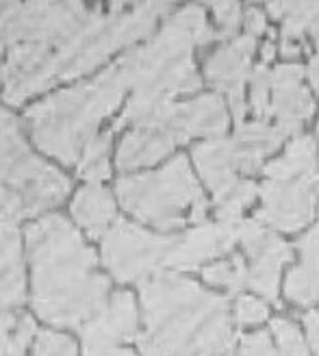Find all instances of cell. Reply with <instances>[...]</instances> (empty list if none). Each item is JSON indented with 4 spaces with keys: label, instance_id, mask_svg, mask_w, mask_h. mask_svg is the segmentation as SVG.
Segmentation results:
<instances>
[{
    "label": "cell",
    "instance_id": "24",
    "mask_svg": "<svg viewBox=\"0 0 319 356\" xmlns=\"http://www.w3.org/2000/svg\"><path fill=\"white\" fill-rule=\"evenodd\" d=\"M202 278L213 287H224L230 293H237L247 284V265L243 257L235 254L230 257V261H220L204 267Z\"/></svg>",
    "mask_w": 319,
    "mask_h": 356
},
{
    "label": "cell",
    "instance_id": "31",
    "mask_svg": "<svg viewBox=\"0 0 319 356\" xmlns=\"http://www.w3.org/2000/svg\"><path fill=\"white\" fill-rule=\"evenodd\" d=\"M237 356H278L268 332H252L247 334L239 346Z\"/></svg>",
    "mask_w": 319,
    "mask_h": 356
},
{
    "label": "cell",
    "instance_id": "12",
    "mask_svg": "<svg viewBox=\"0 0 319 356\" xmlns=\"http://www.w3.org/2000/svg\"><path fill=\"white\" fill-rule=\"evenodd\" d=\"M317 185V174L291 178V181H268L261 189L263 209L254 220L270 224L282 233H295L304 228L315 216Z\"/></svg>",
    "mask_w": 319,
    "mask_h": 356
},
{
    "label": "cell",
    "instance_id": "3",
    "mask_svg": "<svg viewBox=\"0 0 319 356\" xmlns=\"http://www.w3.org/2000/svg\"><path fill=\"white\" fill-rule=\"evenodd\" d=\"M141 309L144 356H222L233 346L228 300L181 274L158 272L141 282Z\"/></svg>",
    "mask_w": 319,
    "mask_h": 356
},
{
    "label": "cell",
    "instance_id": "14",
    "mask_svg": "<svg viewBox=\"0 0 319 356\" xmlns=\"http://www.w3.org/2000/svg\"><path fill=\"white\" fill-rule=\"evenodd\" d=\"M256 46V38L241 35V38L220 46L204 63V74L208 83L222 92L230 104L237 127L243 124L245 113V81L250 74V59Z\"/></svg>",
    "mask_w": 319,
    "mask_h": 356
},
{
    "label": "cell",
    "instance_id": "15",
    "mask_svg": "<svg viewBox=\"0 0 319 356\" xmlns=\"http://www.w3.org/2000/svg\"><path fill=\"white\" fill-rule=\"evenodd\" d=\"M302 76L304 70L297 63L278 65L272 70L270 111L278 122L276 129L285 137L302 131L315 113V102L311 92L302 85Z\"/></svg>",
    "mask_w": 319,
    "mask_h": 356
},
{
    "label": "cell",
    "instance_id": "25",
    "mask_svg": "<svg viewBox=\"0 0 319 356\" xmlns=\"http://www.w3.org/2000/svg\"><path fill=\"white\" fill-rule=\"evenodd\" d=\"M256 195V185L252 181H239V185L228 191L222 200L215 202V216L220 222H239L245 207H250Z\"/></svg>",
    "mask_w": 319,
    "mask_h": 356
},
{
    "label": "cell",
    "instance_id": "8",
    "mask_svg": "<svg viewBox=\"0 0 319 356\" xmlns=\"http://www.w3.org/2000/svg\"><path fill=\"white\" fill-rule=\"evenodd\" d=\"M115 195L129 216L161 233L179 230L187 222L202 224L206 218L204 193L185 154L158 170L117 178Z\"/></svg>",
    "mask_w": 319,
    "mask_h": 356
},
{
    "label": "cell",
    "instance_id": "27",
    "mask_svg": "<svg viewBox=\"0 0 319 356\" xmlns=\"http://www.w3.org/2000/svg\"><path fill=\"white\" fill-rule=\"evenodd\" d=\"M272 332L276 337V343H278L280 352L285 356H311L302 334H300L297 326L291 322V319L276 317L272 322Z\"/></svg>",
    "mask_w": 319,
    "mask_h": 356
},
{
    "label": "cell",
    "instance_id": "36",
    "mask_svg": "<svg viewBox=\"0 0 319 356\" xmlns=\"http://www.w3.org/2000/svg\"><path fill=\"white\" fill-rule=\"evenodd\" d=\"M309 31L313 33V38H315V42H317V52H319V20H315V24H313Z\"/></svg>",
    "mask_w": 319,
    "mask_h": 356
},
{
    "label": "cell",
    "instance_id": "33",
    "mask_svg": "<svg viewBox=\"0 0 319 356\" xmlns=\"http://www.w3.org/2000/svg\"><path fill=\"white\" fill-rule=\"evenodd\" d=\"M304 326H306V332H309V339L319 356V311H311L304 315Z\"/></svg>",
    "mask_w": 319,
    "mask_h": 356
},
{
    "label": "cell",
    "instance_id": "10",
    "mask_svg": "<svg viewBox=\"0 0 319 356\" xmlns=\"http://www.w3.org/2000/svg\"><path fill=\"white\" fill-rule=\"evenodd\" d=\"M174 243V237L154 235L133 222L117 220L102 235V265L117 282H144L163 272Z\"/></svg>",
    "mask_w": 319,
    "mask_h": 356
},
{
    "label": "cell",
    "instance_id": "22",
    "mask_svg": "<svg viewBox=\"0 0 319 356\" xmlns=\"http://www.w3.org/2000/svg\"><path fill=\"white\" fill-rule=\"evenodd\" d=\"M268 11L282 20L285 42H302V33L319 20V3H270Z\"/></svg>",
    "mask_w": 319,
    "mask_h": 356
},
{
    "label": "cell",
    "instance_id": "26",
    "mask_svg": "<svg viewBox=\"0 0 319 356\" xmlns=\"http://www.w3.org/2000/svg\"><path fill=\"white\" fill-rule=\"evenodd\" d=\"M270 94H272V70L261 63L254 70V76H252V87H250V106L254 115L261 122H268L272 118L270 111Z\"/></svg>",
    "mask_w": 319,
    "mask_h": 356
},
{
    "label": "cell",
    "instance_id": "11",
    "mask_svg": "<svg viewBox=\"0 0 319 356\" xmlns=\"http://www.w3.org/2000/svg\"><path fill=\"white\" fill-rule=\"evenodd\" d=\"M137 339V305L131 291H115L81 328L83 356H137L122 346Z\"/></svg>",
    "mask_w": 319,
    "mask_h": 356
},
{
    "label": "cell",
    "instance_id": "20",
    "mask_svg": "<svg viewBox=\"0 0 319 356\" xmlns=\"http://www.w3.org/2000/svg\"><path fill=\"white\" fill-rule=\"evenodd\" d=\"M282 135L276 127L268 122H247V124H239L237 133H235V150H237V159H239V170L245 174L256 172L265 156L272 154L282 141Z\"/></svg>",
    "mask_w": 319,
    "mask_h": 356
},
{
    "label": "cell",
    "instance_id": "9",
    "mask_svg": "<svg viewBox=\"0 0 319 356\" xmlns=\"http://www.w3.org/2000/svg\"><path fill=\"white\" fill-rule=\"evenodd\" d=\"M22 237L11 222H0V356H24L38 326L24 313Z\"/></svg>",
    "mask_w": 319,
    "mask_h": 356
},
{
    "label": "cell",
    "instance_id": "5",
    "mask_svg": "<svg viewBox=\"0 0 319 356\" xmlns=\"http://www.w3.org/2000/svg\"><path fill=\"white\" fill-rule=\"evenodd\" d=\"M124 94H129L117 63L94 79L59 89L24 111L26 131L44 154L61 165L76 168L81 154L102 135V122L111 118Z\"/></svg>",
    "mask_w": 319,
    "mask_h": 356
},
{
    "label": "cell",
    "instance_id": "29",
    "mask_svg": "<svg viewBox=\"0 0 319 356\" xmlns=\"http://www.w3.org/2000/svg\"><path fill=\"white\" fill-rule=\"evenodd\" d=\"M213 13L220 26V38H233L241 24V7L237 3H213Z\"/></svg>",
    "mask_w": 319,
    "mask_h": 356
},
{
    "label": "cell",
    "instance_id": "7",
    "mask_svg": "<svg viewBox=\"0 0 319 356\" xmlns=\"http://www.w3.org/2000/svg\"><path fill=\"white\" fill-rule=\"evenodd\" d=\"M226 127V104L215 94L187 102H165L129 127L115 152V168L122 172L150 168L176 146L193 137H220Z\"/></svg>",
    "mask_w": 319,
    "mask_h": 356
},
{
    "label": "cell",
    "instance_id": "21",
    "mask_svg": "<svg viewBox=\"0 0 319 356\" xmlns=\"http://www.w3.org/2000/svg\"><path fill=\"white\" fill-rule=\"evenodd\" d=\"M311 174H317V148L315 139L309 135H300L293 139L285 154L265 165L268 181H291V178Z\"/></svg>",
    "mask_w": 319,
    "mask_h": 356
},
{
    "label": "cell",
    "instance_id": "34",
    "mask_svg": "<svg viewBox=\"0 0 319 356\" xmlns=\"http://www.w3.org/2000/svg\"><path fill=\"white\" fill-rule=\"evenodd\" d=\"M309 79H311V85H313V89H315L317 96H319V52L311 59V65H309Z\"/></svg>",
    "mask_w": 319,
    "mask_h": 356
},
{
    "label": "cell",
    "instance_id": "18",
    "mask_svg": "<svg viewBox=\"0 0 319 356\" xmlns=\"http://www.w3.org/2000/svg\"><path fill=\"white\" fill-rule=\"evenodd\" d=\"M69 211H72L74 222L94 239L102 237L117 222L113 195L100 183H87L76 189Z\"/></svg>",
    "mask_w": 319,
    "mask_h": 356
},
{
    "label": "cell",
    "instance_id": "32",
    "mask_svg": "<svg viewBox=\"0 0 319 356\" xmlns=\"http://www.w3.org/2000/svg\"><path fill=\"white\" fill-rule=\"evenodd\" d=\"M245 29H247V35H252V38H256V35L265 33L268 31V22H265V13L259 11V9H247L245 13Z\"/></svg>",
    "mask_w": 319,
    "mask_h": 356
},
{
    "label": "cell",
    "instance_id": "2",
    "mask_svg": "<svg viewBox=\"0 0 319 356\" xmlns=\"http://www.w3.org/2000/svg\"><path fill=\"white\" fill-rule=\"evenodd\" d=\"M31 305L42 322L81 330L109 300L111 282L98 270L96 252L63 216L26 224Z\"/></svg>",
    "mask_w": 319,
    "mask_h": 356
},
{
    "label": "cell",
    "instance_id": "6",
    "mask_svg": "<svg viewBox=\"0 0 319 356\" xmlns=\"http://www.w3.org/2000/svg\"><path fill=\"white\" fill-rule=\"evenodd\" d=\"M72 181L35 154L13 113L0 109V222L28 220L59 207Z\"/></svg>",
    "mask_w": 319,
    "mask_h": 356
},
{
    "label": "cell",
    "instance_id": "19",
    "mask_svg": "<svg viewBox=\"0 0 319 356\" xmlns=\"http://www.w3.org/2000/svg\"><path fill=\"white\" fill-rule=\"evenodd\" d=\"M300 265L285 280V296L295 305H311L319 298V226L297 241Z\"/></svg>",
    "mask_w": 319,
    "mask_h": 356
},
{
    "label": "cell",
    "instance_id": "16",
    "mask_svg": "<svg viewBox=\"0 0 319 356\" xmlns=\"http://www.w3.org/2000/svg\"><path fill=\"white\" fill-rule=\"evenodd\" d=\"M239 224L241 222L198 224L187 235L176 239L167 265L176 270H191V267H200L211 259L230 252L239 241Z\"/></svg>",
    "mask_w": 319,
    "mask_h": 356
},
{
    "label": "cell",
    "instance_id": "23",
    "mask_svg": "<svg viewBox=\"0 0 319 356\" xmlns=\"http://www.w3.org/2000/svg\"><path fill=\"white\" fill-rule=\"evenodd\" d=\"M111 141H113V131L106 129L81 154L79 163H76V174L81 178H85L87 183H100L104 178H109V174H111V163H109Z\"/></svg>",
    "mask_w": 319,
    "mask_h": 356
},
{
    "label": "cell",
    "instance_id": "4",
    "mask_svg": "<svg viewBox=\"0 0 319 356\" xmlns=\"http://www.w3.org/2000/svg\"><path fill=\"white\" fill-rule=\"evenodd\" d=\"M213 40H218V33L208 29L202 7H187L174 13L150 42L124 52L115 63L131 98L111 131L133 127L174 96L196 92L200 76L191 52Z\"/></svg>",
    "mask_w": 319,
    "mask_h": 356
},
{
    "label": "cell",
    "instance_id": "35",
    "mask_svg": "<svg viewBox=\"0 0 319 356\" xmlns=\"http://www.w3.org/2000/svg\"><path fill=\"white\" fill-rule=\"evenodd\" d=\"M3 52H5V46L0 42V87L5 85V63H3Z\"/></svg>",
    "mask_w": 319,
    "mask_h": 356
},
{
    "label": "cell",
    "instance_id": "28",
    "mask_svg": "<svg viewBox=\"0 0 319 356\" xmlns=\"http://www.w3.org/2000/svg\"><path fill=\"white\" fill-rule=\"evenodd\" d=\"M33 356H76V346L67 334L38 330L33 339Z\"/></svg>",
    "mask_w": 319,
    "mask_h": 356
},
{
    "label": "cell",
    "instance_id": "1",
    "mask_svg": "<svg viewBox=\"0 0 319 356\" xmlns=\"http://www.w3.org/2000/svg\"><path fill=\"white\" fill-rule=\"evenodd\" d=\"M170 9V3H0L5 102L22 106L59 83L94 72L117 50L148 38Z\"/></svg>",
    "mask_w": 319,
    "mask_h": 356
},
{
    "label": "cell",
    "instance_id": "30",
    "mask_svg": "<svg viewBox=\"0 0 319 356\" xmlns=\"http://www.w3.org/2000/svg\"><path fill=\"white\" fill-rule=\"evenodd\" d=\"M235 317L241 326H250V324H261L268 319V307L265 302L252 296H243L237 300V307H235Z\"/></svg>",
    "mask_w": 319,
    "mask_h": 356
},
{
    "label": "cell",
    "instance_id": "13",
    "mask_svg": "<svg viewBox=\"0 0 319 356\" xmlns=\"http://www.w3.org/2000/svg\"><path fill=\"white\" fill-rule=\"evenodd\" d=\"M239 241L250 257L247 284L265 300L278 302L280 270L291 261V248L270 230H265L259 220H243L239 224Z\"/></svg>",
    "mask_w": 319,
    "mask_h": 356
},
{
    "label": "cell",
    "instance_id": "17",
    "mask_svg": "<svg viewBox=\"0 0 319 356\" xmlns=\"http://www.w3.org/2000/svg\"><path fill=\"white\" fill-rule=\"evenodd\" d=\"M193 161L202 176V181L213 191V198L222 200L228 191H233L241 178L237 176L239 159L233 139H208L204 144H198L193 150Z\"/></svg>",
    "mask_w": 319,
    "mask_h": 356
}]
</instances>
